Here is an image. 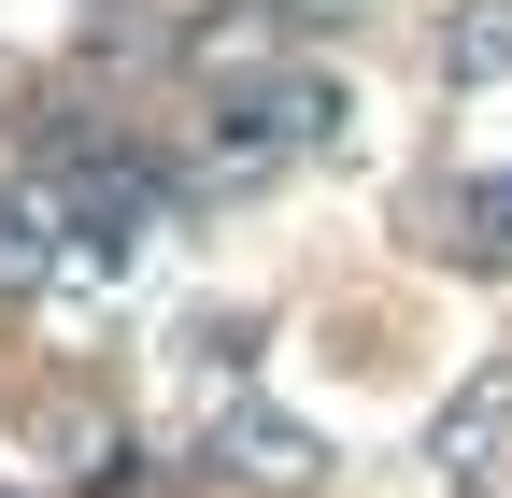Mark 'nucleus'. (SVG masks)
<instances>
[{
	"label": "nucleus",
	"instance_id": "nucleus-1",
	"mask_svg": "<svg viewBox=\"0 0 512 498\" xmlns=\"http://www.w3.org/2000/svg\"><path fill=\"white\" fill-rule=\"evenodd\" d=\"M299 143H328V86H242L214 114V171H271Z\"/></svg>",
	"mask_w": 512,
	"mask_h": 498
},
{
	"label": "nucleus",
	"instance_id": "nucleus-2",
	"mask_svg": "<svg viewBox=\"0 0 512 498\" xmlns=\"http://www.w3.org/2000/svg\"><path fill=\"white\" fill-rule=\"evenodd\" d=\"M441 72H456V86H498V72H512V0H456V29H441Z\"/></svg>",
	"mask_w": 512,
	"mask_h": 498
},
{
	"label": "nucleus",
	"instance_id": "nucleus-3",
	"mask_svg": "<svg viewBox=\"0 0 512 498\" xmlns=\"http://www.w3.org/2000/svg\"><path fill=\"white\" fill-rule=\"evenodd\" d=\"M0 285H43V214L0 200Z\"/></svg>",
	"mask_w": 512,
	"mask_h": 498
}]
</instances>
